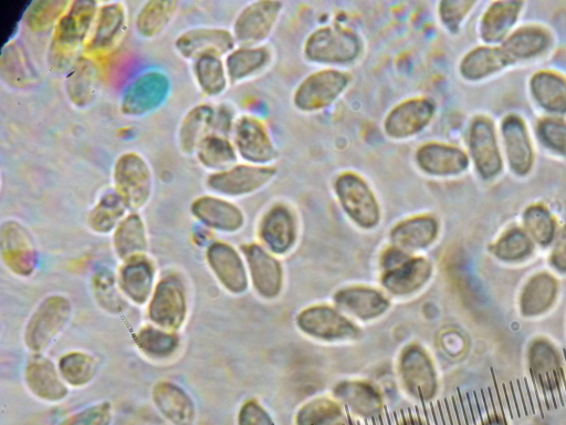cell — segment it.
<instances>
[{
    "instance_id": "1",
    "label": "cell",
    "mask_w": 566,
    "mask_h": 425,
    "mask_svg": "<svg viewBox=\"0 0 566 425\" xmlns=\"http://www.w3.org/2000/svg\"><path fill=\"white\" fill-rule=\"evenodd\" d=\"M99 4L90 0L70 2L52 31L48 65L52 72L67 71L85 54V48L96 18Z\"/></svg>"
},
{
    "instance_id": "2",
    "label": "cell",
    "mask_w": 566,
    "mask_h": 425,
    "mask_svg": "<svg viewBox=\"0 0 566 425\" xmlns=\"http://www.w3.org/2000/svg\"><path fill=\"white\" fill-rule=\"evenodd\" d=\"M112 180L117 192L129 210L143 209L151 200L154 179L150 163L142 154L125 152L115 161Z\"/></svg>"
},
{
    "instance_id": "3",
    "label": "cell",
    "mask_w": 566,
    "mask_h": 425,
    "mask_svg": "<svg viewBox=\"0 0 566 425\" xmlns=\"http://www.w3.org/2000/svg\"><path fill=\"white\" fill-rule=\"evenodd\" d=\"M171 93V80L161 70H148L124 89L120 109L125 117L142 118L161 109Z\"/></svg>"
},
{
    "instance_id": "4",
    "label": "cell",
    "mask_w": 566,
    "mask_h": 425,
    "mask_svg": "<svg viewBox=\"0 0 566 425\" xmlns=\"http://www.w3.org/2000/svg\"><path fill=\"white\" fill-rule=\"evenodd\" d=\"M129 13L122 2L99 4L96 18L89 35L85 54L93 59L107 56L119 47L127 35Z\"/></svg>"
},
{
    "instance_id": "5",
    "label": "cell",
    "mask_w": 566,
    "mask_h": 425,
    "mask_svg": "<svg viewBox=\"0 0 566 425\" xmlns=\"http://www.w3.org/2000/svg\"><path fill=\"white\" fill-rule=\"evenodd\" d=\"M236 40L229 30L218 27H197L184 31L175 40L177 54L195 61L207 56L222 58L235 48Z\"/></svg>"
},
{
    "instance_id": "6",
    "label": "cell",
    "mask_w": 566,
    "mask_h": 425,
    "mask_svg": "<svg viewBox=\"0 0 566 425\" xmlns=\"http://www.w3.org/2000/svg\"><path fill=\"white\" fill-rule=\"evenodd\" d=\"M307 56L324 64H347L358 57V37L349 30L328 27L317 31L308 40Z\"/></svg>"
},
{
    "instance_id": "7",
    "label": "cell",
    "mask_w": 566,
    "mask_h": 425,
    "mask_svg": "<svg viewBox=\"0 0 566 425\" xmlns=\"http://www.w3.org/2000/svg\"><path fill=\"white\" fill-rule=\"evenodd\" d=\"M275 170L259 165H234L228 170L212 173L207 189L219 196H243L253 193L274 178Z\"/></svg>"
},
{
    "instance_id": "8",
    "label": "cell",
    "mask_w": 566,
    "mask_h": 425,
    "mask_svg": "<svg viewBox=\"0 0 566 425\" xmlns=\"http://www.w3.org/2000/svg\"><path fill=\"white\" fill-rule=\"evenodd\" d=\"M280 7L276 2H258L246 7L234 25L236 43L253 47L264 40L276 22Z\"/></svg>"
},
{
    "instance_id": "9",
    "label": "cell",
    "mask_w": 566,
    "mask_h": 425,
    "mask_svg": "<svg viewBox=\"0 0 566 425\" xmlns=\"http://www.w3.org/2000/svg\"><path fill=\"white\" fill-rule=\"evenodd\" d=\"M348 78L342 72L327 70L311 76L296 93V105L305 111L327 107L347 87Z\"/></svg>"
},
{
    "instance_id": "10",
    "label": "cell",
    "mask_w": 566,
    "mask_h": 425,
    "mask_svg": "<svg viewBox=\"0 0 566 425\" xmlns=\"http://www.w3.org/2000/svg\"><path fill=\"white\" fill-rule=\"evenodd\" d=\"M234 145L238 157L255 165L272 161L275 149L262 124L251 117H241L234 127Z\"/></svg>"
},
{
    "instance_id": "11",
    "label": "cell",
    "mask_w": 566,
    "mask_h": 425,
    "mask_svg": "<svg viewBox=\"0 0 566 425\" xmlns=\"http://www.w3.org/2000/svg\"><path fill=\"white\" fill-rule=\"evenodd\" d=\"M337 192L345 209L359 223L370 226L377 222L379 210L369 186L354 174H344L337 181Z\"/></svg>"
},
{
    "instance_id": "12",
    "label": "cell",
    "mask_w": 566,
    "mask_h": 425,
    "mask_svg": "<svg viewBox=\"0 0 566 425\" xmlns=\"http://www.w3.org/2000/svg\"><path fill=\"white\" fill-rule=\"evenodd\" d=\"M100 86V69L97 59L82 55L68 70L65 88L73 106L83 109L96 99Z\"/></svg>"
},
{
    "instance_id": "13",
    "label": "cell",
    "mask_w": 566,
    "mask_h": 425,
    "mask_svg": "<svg viewBox=\"0 0 566 425\" xmlns=\"http://www.w3.org/2000/svg\"><path fill=\"white\" fill-rule=\"evenodd\" d=\"M192 212L198 221L218 231L234 232L244 223V216L238 207L216 194L195 200Z\"/></svg>"
},
{
    "instance_id": "14",
    "label": "cell",
    "mask_w": 566,
    "mask_h": 425,
    "mask_svg": "<svg viewBox=\"0 0 566 425\" xmlns=\"http://www.w3.org/2000/svg\"><path fill=\"white\" fill-rule=\"evenodd\" d=\"M2 252L6 263L15 272L29 274L36 264L33 241L25 228L17 222H7L2 228Z\"/></svg>"
},
{
    "instance_id": "15",
    "label": "cell",
    "mask_w": 566,
    "mask_h": 425,
    "mask_svg": "<svg viewBox=\"0 0 566 425\" xmlns=\"http://www.w3.org/2000/svg\"><path fill=\"white\" fill-rule=\"evenodd\" d=\"M69 315L65 299L51 298L39 309L28 330V344L33 349H43L64 327Z\"/></svg>"
},
{
    "instance_id": "16",
    "label": "cell",
    "mask_w": 566,
    "mask_h": 425,
    "mask_svg": "<svg viewBox=\"0 0 566 425\" xmlns=\"http://www.w3.org/2000/svg\"><path fill=\"white\" fill-rule=\"evenodd\" d=\"M434 107L425 99L407 101L392 111L385 122V130L393 138H407L423 130L431 121Z\"/></svg>"
},
{
    "instance_id": "17",
    "label": "cell",
    "mask_w": 566,
    "mask_h": 425,
    "mask_svg": "<svg viewBox=\"0 0 566 425\" xmlns=\"http://www.w3.org/2000/svg\"><path fill=\"white\" fill-rule=\"evenodd\" d=\"M215 108L207 103L188 111L177 131L178 148L187 157L195 155L199 145L213 132Z\"/></svg>"
},
{
    "instance_id": "18",
    "label": "cell",
    "mask_w": 566,
    "mask_h": 425,
    "mask_svg": "<svg viewBox=\"0 0 566 425\" xmlns=\"http://www.w3.org/2000/svg\"><path fill=\"white\" fill-rule=\"evenodd\" d=\"M0 78L16 89L28 88L38 80L37 72L19 40H12L4 47L0 58Z\"/></svg>"
},
{
    "instance_id": "19",
    "label": "cell",
    "mask_w": 566,
    "mask_h": 425,
    "mask_svg": "<svg viewBox=\"0 0 566 425\" xmlns=\"http://www.w3.org/2000/svg\"><path fill=\"white\" fill-rule=\"evenodd\" d=\"M470 147L477 168L482 176L489 179L501 169V159L497 148L494 128L486 120L475 122L470 133Z\"/></svg>"
},
{
    "instance_id": "20",
    "label": "cell",
    "mask_w": 566,
    "mask_h": 425,
    "mask_svg": "<svg viewBox=\"0 0 566 425\" xmlns=\"http://www.w3.org/2000/svg\"><path fill=\"white\" fill-rule=\"evenodd\" d=\"M180 4L173 0H150L140 8L135 17V31L143 39L161 36L175 19Z\"/></svg>"
},
{
    "instance_id": "21",
    "label": "cell",
    "mask_w": 566,
    "mask_h": 425,
    "mask_svg": "<svg viewBox=\"0 0 566 425\" xmlns=\"http://www.w3.org/2000/svg\"><path fill=\"white\" fill-rule=\"evenodd\" d=\"M151 317L163 327H178L185 314L184 296L180 285L167 279L161 283L153 299Z\"/></svg>"
},
{
    "instance_id": "22",
    "label": "cell",
    "mask_w": 566,
    "mask_h": 425,
    "mask_svg": "<svg viewBox=\"0 0 566 425\" xmlns=\"http://www.w3.org/2000/svg\"><path fill=\"white\" fill-rule=\"evenodd\" d=\"M419 167L434 175H452L467 168L464 152L440 144H427L417 153Z\"/></svg>"
},
{
    "instance_id": "23",
    "label": "cell",
    "mask_w": 566,
    "mask_h": 425,
    "mask_svg": "<svg viewBox=\"0 0 566 425\" xmlns=\"http://www.w3.org/2000/svg\"><path fill=\"white\" fill-rule=\"evenodd\" d=\"M195 157L202 168L217 173L233 168L238 153L234 143L227 137L211 133L199 145Z\"/></svg>"
},
{
    "instance_id": "24",
    "label": "cell",
    "mask_w": 566,
    "mask_h": 425,
    "mask_svg": "<svg viewBox=\"0 0 566 425\" xmlns=\"http://www.w3.org/2000/svg\"><path fill=\"white\" fill-rule=\"evenodd\" d=\"M503 137L511 168L519 174H526L531 169L533 155L526 128L520 119L508 118L503 123Z\"/></svg>"
},
{
    "instance_id": "25",
    "label": "cell",
    "mask_w": 566,
    "mask_h": 425,
    "mask_svg": "<svg viewBox=\"0 0 566 425\" xmlns=\"http://www.w3.org/2000/svg\"><path fill=\"white\" fill-rule=\"evenodd\" d=\"M193 71L199 90L209 98L223 95L230 82L225 62L220 57L207 56L195 60Z\"/></svg>"
},
{
    "instance_id": "26",
    "label": "cell",
    "mask_w": 566,
    "mask_h": 425,
    "mask_svg": "<svg viewBox=\"0 0 566 425\" xmlns=\"http://www.w3.org/2000/svg\"><path fill=\"white\" fill-rule=\"evenodd\" d=\"M114 247L121 258H134L148 247L144 223L138 214H131L119 224L114 233Z\"/></svg>"
},
{
    "instance_id": "27",
    "label": "cell",
    "mask_w": 566,
    "mask_h": 425,
    "mask_svg": "<svg viewBox=\"0 0 566 425\" xmlns=\"http://www.w3.org/2000/svg\"><path fill=\"white\" fill-rule=\"evenodd\" d=\"M127 210L129 207L121 196L115 191H110L102 195L96 206L93 207L88 223L94 232L107 234L125 219Z\"/></svg>"
},
{
    "instance_id": "28",
    "label": "cell",
    "mask_w": 566,
    "mask_h": 425,
    "mask_svg": "<svg viewBox=\"0 0 566 425\" xmlns=\"http://www.w3.org/2000/svg\"><path fill=\"white\" fill-rule=\"evenodd\" d=\"M70 2L65 0H39L26 10L24 24L34 34L52 33L64 16Z\"/></svg>"
},
{
    "instance_id": "29",
    "label": "cell",
    "mask_w": 566,
    "mask_h": 425,
    "mask_svg": "<svg viewBox=\"0 0 566 425\" xmlns=\"http://www.w3.org/2000/svg\"><path fill=\"white\" fill-rule=\"evenodd\" d=\"M155 401L159 409L175 425H192L195 410L192 401L185 393L173 386H160L155 392Z\"/></svg>"
},
{
    "instance_id": "30",
    "label": "cell",
    "mask_w": 566,
    "mask_h": 425,
    "mask_svg": "<svg viewBox=\"0 0 566 425\" xmlns=\"http://www.w3.org/2000/svg\"><path fill=\"white\" fill-rule=\"evenodd\" d=\"M268 53L262 48L243 47L233 50L225 61L229 81L245 80L264 67Z\"/></svg>"
},
{
    "instance_id": "31",
    "label": "cell",
    "mask_w": 566,
    "mask_h": 425,
    "mask_svg": "<svg viewBox=\"0 0 566 425\" xmlns=\"http://www.w3.org/2000/svg\"><path fill=\"white\" fill-rule=\"evenodd\" d=\"M138 257H134L133 262L124 267L122 283L125 293L136 303L142 304L150 295L153 271L148 261Z\"/></svg>"
},
{
    "instance_id": "32",
    "label": "cell",
    "mask_w": 566,
    "mask_h": 425,
    "mask_svg": "<svg viewBox=\"0 0 566 425\" xmlns=\"http://www.w3.org/2000/svg\"><path fill=\"white\" fill-rule=\"evenodd\" d=\"M532 92L540 105L551 111L566 110V81L548 72L532 80Z\"/></svg>"
},
{
    "instance_id": "33",
    "label": "cell",
    "mask_w": 566,
    "mask_h": 425,
    "mask_svg": "<svg viewBox=\"0 0 566 425\" xmlns=\"http://www.w3.org/2000/svg\"><path fill=\"white\" fill-rule=\"evenodd\" d=\"M520 3L500 2L492 5L482 22V36L487 41H498L515 24Z\"/></svg>"
},
{
    "instance_id": "34",
    "label": "cell",
    "mask_w": 566,
    "mask_h": 425,
    "mask_svg": "<svg viewBox=\"0 0 566 425\" xmlns=\"http://www.w3.org/2000/svg\"><path fill=\"white\" fill-rule=\"evenodd\" d=\"M28 382L35 393L47 400H60L66 395V388L61 385L55 369L47 360H36L28 370Z\"/></svg>"
},
{
    "instance_id": "35",
    "label": "cell",
    "mask_w": 566,
    "mask_h": 425,
    "mask_svg": "<svg viewBox=\"0 0 566 425\" xmlns=\"http://www.w3.org/2000/svg\"><path fill=\"white\" fill-rule=\"evenodd\" d=\"M508 58L496 49L481 48L469 54L461 65L463 75L471 80L481 79L502 69Z\"/></svg>"
},
{
    "instance_id": "36",
    "label": "cell",
    "mask_w": 566,
    "mask_h": 425,
    "mask_svg": "<svg viewBox=\"0 0 566 425\" xmlns=\"http://www.w3.org/2000/svg\"><path fill=\"white\" fill-rule=\"evenodd\" d=\"M207 256L214 271L226 285L230 287L234 283H240V277L244 275L243 267L232 247L222 243L213 244L209 247Z\"/></svg>"
},
{
    "instance_id": "37",
    "label": "cell",
    "mask_w": 566,
    "mask_h": 425,
    "mask_svg": "<svg viewBox=\"0 0 566 425\" xmlns=\"http://www.w3.org/2000/svg\"><path fill=\"white\" fill-rule=\"evenodd\" d=\"M262 236L271 247H274V250H285L293 238V225L289 212L281 207L272 211L262 227Z\"/></svg>"
},
{
    "instance_id": "38",
    "label": "cell",
    "mask_w": 566,
    "mask_h": 425,
    "mask_svg": "<svg viewBox=\"0 0 566 425\" xmlns=\"http://www.w3.org/2000/svg\"><path fill=\"white\" fill-rule=\"evenodd\" d=\"M549 45V37L538 28H524L513 35L505 46L507 55L528 58L541 53Z\"/></svg>"
},
{
    "instance_id": "39",
    "label": "cell",
    "mask_w": 566,
    "mask_h": 425,
    "mask_svg": "<svg viewBox=\"0 0 566 425\" xmlns=\"http://www.w3.org/2000/svg\"><path fill=\"white\" fill-rule=\"evenodd\" d=\"M435 224L431 220L422 219L402 225L395 232V241L402 245L422 246L432 241Z\"/></svg>"
},
{
    "instance_id": "40",
    "label": "cell",
    "mask_w": 566,
    "mask_h": 425,
    "mask_svg": "<svg viewBox=\"0 0 566 425\" xmlns=\"http://www.w3.org/2000/svg\"><path fill=\"white\" fill-rule=\"evenodd\" d=\"M61 371L72 385H82L93 375V362L89 357L72 355L61 361Z\"/></svg>"
},
{
    "instance_id": "41",
    "label": "cell",
    "mask_w": 566,
    "mask_h": 425,
    "mask_svg": "<svg viewBox=\"0 0 566 425\" xmlns=\"http://www.w3.org/2000/svg\"><path fill=\"white\" fill-rule=\"evenodd\" d=\"M177 340L154 329L144 330L140 336V345L149 354L165 356L176 347Z\"/></svg>"
},
{
    "instance_id": "42",
    "label": "cell",
    "mask_w": 566,
    "mask_h": 425,
    "mask_svg": "<svg viewBox=\"0 0 566 425\" xmlns=\"http://www.w3.org/2000/svg\"><path fill=\"white\" fill-rule=\"evenodd\" d=\"M542 140L554 150L566 155V124L557 121H545L540 126Z\"/></svg>"
},
{
    "instance_id": "43",
    "label": "cell",
    "mask_w": 566,
    "mask_h": 425,
    "mask_svg": "<svg viewBox=\"0 0 566 425\" xmlns=\"http://www.w3.org/2000/svg\"><path fill=\"white\" fill-rule=\"evenodd\" d=\"M110 418L108 404H102V406L93 407L73 416L61 425H109Z\"/></svg>"
},
{
    "instance_id": "44",
    "label": "cell",
    "mask_w": 566,
    "mask_h": 425,
    "mask_svg": "<svg viewBox=\"0 0 566 425\" xmlns=\"http://www.w3.org/2000/svg\"><path fill=\"white\" fill-rule=\"evenodd\" d=\"M471 6V2H444L440 6V15L450 29H456Z\"/></svg>"
},
{
    "instance_id": "45",
    "label": "cell",
    "mask_w": 566,
    "mask_h": 425,
    "mask_svg": "<svg viewBox=\"0 0 566 425\" xmlns=\"http://www.w3.org/2000/svg\"><path fill=\"white\" fill-rule=\"evenodd\" d=\"M528 223L532 231L536 233L541 240L548 238L552 231L549 216L547 212L541 209H533L529 212Z\"/></svg>"
}]
</instances>
